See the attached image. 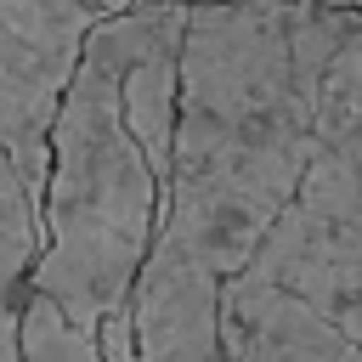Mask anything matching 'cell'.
Returning <instances> with one entry per match:
<instances>
[{"mask_svg": "<svg viewBox=\"0 0 362 362\" xmlns=\"http://www.w3.org/2000/svg\"><path fill=\"white\" fill-rule=\"evenodd\" d=\"M221 345L226 362H362V345L249 272L221 288Z\"/></svg>", "mask_w": 362, "mask_h": 362, "instance_id": "52a82bcc", "label": "cell"}, {"mask_svg": "<svg viewBox=\"0 0 362 362\" xmlns=\"http://www.w3.org/2000/svg\"><path fill=\"white\" fill-rule=\"evenodd\" d=\"M300 209L362 226V23L334 51L317 96V147L300 181Z\"/></svg>", "mask_w": 362, "mask_h": 362, "instance_id": "8992f818", "label": "cell"}, {"mask_svg": "<svg viewBox=\"0 0 362 362\" xmlns=\"http://www.w3.org/2000/svg\"><path fill=\"white\" fill-rule=\"evenodd\" d=\"M243 6H322V11H351V17H362V0H243Z\"/></svg>", "mask_w": 362, "mask_h": 362, "instance_id": "30bf717a", "label": "cell"}, {"mask_svg": "<svg viewBox=\"0 0 362 362\" xmlns=\"http://www.w3.org/2000/svg\"><path fill=\"white\" fill-rule=\"evenodd\" d=\"M243 272L294 294L305 311H317L328 328L362 345V226L356 221H322L288 204Z\"/></svg>", "mask_w": 362, "mask_h": 362, "instance_id": "277c9868", "label": "cell"}, {"mask_svg": "<svg viewBox=\"0 0 362 362\" xmlns=\"http://www.w3.org/2000/svg\"><path fill=\"white\" fill-rule=\"evenodd\" d=\"M90 28L96 11L79 0H51L40 11H0V153L17 170L23 192L34 198V209L45 187V136Z\"/></svg>", "mask_w": 362, "mask_h": 362, "instance_id": "3957f363", "label": "cell"}, {"mask_svg": "<svg viewBox=\"0 0 362 362\" xmlns=\"http://www.w3.org/2000/svg\"><path fill=\"white\" fill-rule=\"evenodd\" d=\"M356 23L322 6H187L158 232L221 283L255 260L260 238L300 198L322 74Z\"/></svg>", "mask_w": 362, "mask_h": 362, "instance_id": "6da1fadb", "label": "cell"}, {"mask_svg": "<svg viewBox=\"0 0 362 362\" xmlns=\"http://www.w3.org/2000/svg\"><path fill=\"white\" fill-rule=\"evenodd\" d=\"M34 255H40V209L0 153V362H23L17 339H23V300H28Z\"/></svg>", "mask_w": 362, "mask_h": 362, "instance_id": "ba28073f", "label": "cell"}, {"mask_svg": "<svg viewBox=\"0 0 362 362\" xmlns=\"http://www.w3.org/2000/svg\"><path fill=\"white\" fill-rule=\"evenodd\" d=\"M79 6H90V11H96V17H113V11H124V6H130V0H79Z\"/></svg>", "mask_w": 362, "mask_h": 362, "instance_id": "8fae6325", "label": "cell"}, {"mask_svg": "<svg viewBox=\"0 0 362 362\" xmlns=\"http://www.w3.org/2000/svg\"><path fill=\"white\" fill-rule=\"evenodd\" d=\"M119 74L124 11L96 17L57 102L45 136L40 255L28 266V288L51 300L57 317L85 339H96V322L130 300L164 204V181L124 124Z\"/></svg>", "mask_w": 362, "mask_h": 362, "instance_id": "7a4b0ae2", "label": "cell"}, {"mask_svg": "<svg viewBox=\"0 0 362 362\" xmlns=\"http://www.w3.org/2000/svg\"><path fill=\"white\" fill-rule=\"evenodd\" d=\"M181 6H192V0H181Z\"/></svg>", "mask_w": 362, "mask_h": 362, "instance_id": "7c38bea8", "label": "cell"}, {"mask_svg": "<svg viewBox=\"0 0 362 362\" xmlns=\"http://www.w3.org/2000/svg\"><path fill=\"white\" fill-rule=\"evenodd\" d=\"M221 277L181 249L175 238L153 232V249L130 283V339L136 362H226L221 345Z\"/></svg>", "mask_w": 362, "mask_h": 362, "instance_id": "5b68a950", "label": "cell"}, {"mask_svg": "<svg viewBox=\"0 0 362 362\" xmlns=\"http://www.w3.org/2000/svg\"><path fill=\"white\" fill-rule=\"evenodd\" d=\"M17 356L23 362H96V339L74 334L51 300H40L28 288L23 300V339H17Z\"/></svg>", "mask_w": 362, "mask_h": 362, "instance_id": "9c48e42d", "label": "cell"}]
</instances>
